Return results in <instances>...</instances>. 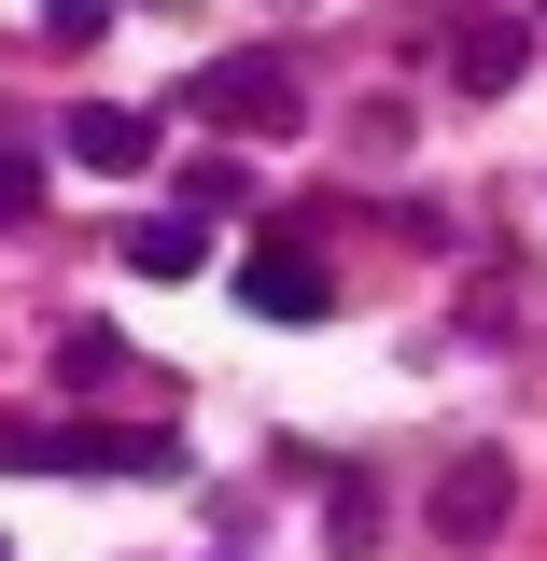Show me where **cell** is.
Returning a JSON list of instances; mask_svg holds the SVG:
<instances>
[{
    "label": "cell",
    "instance_id": "1",
    "mask_svg": "<svg viewBox=\"0 0 547 561\" xmlns=\"http://www.w3.org/2000/svg\"><path fill=\"white\" fill-rule=\"evenodd\" d=\"M239 309H267V323H323V309H338V280H323V253L267 239V253L239 267Z\"/></svg>",
    "mask_w": 547,
    "mask_h": 561
},
{
    "label": "cell",
    "instance_id": "2",
    "mask_svg": "<svg viewBox=\"0 0 547 561\" xmlns=\"http://www.w3.org/2000/svg\"><path fill=\"white\" fill-rule=\"evenodd\" d=\"M57 140L84 154V169H127V183L155 169V113H127V99H84V113H70Z\"/></svg>",
    "mask_w": 547,
    "mask_h": 561
},
{
    "label": "cell",
    "instance_id": "3",
    "mask_svg": "<svg viewBox=\"0 0 547 561\" xmlns=\"http://www.w3.org/2000/svg\"><path fill=\"white\" fill-rule=\"evenodd\" d=\"M505 491H520V478H505V463H491V449H478V463H449V478H435V519H449V534L478 548L491 519H505Z\"/></svg>",
    "mask_w": 547,
    "mask_h": 561
},
{
    "label": "cell",
    "instance_id": "4",
    "mask_svg": "<svg viewBox=\"0 0 547 561\" xmlns=\"http://www.w3.org/2000/svg\"><path fill=\"white\" fill-rule=\"evenodd\" d=\"M197 99L225 113V127H281V113H295V84H281V70H210Z\"/></svg>",
    "mask_w": 547,
    "mask_h": 561
},
{
    "label": "cell",
    "instance_id": "5",
    "mask_svg": "<svg viewBox=\"0 0 547 561\" xmlns=\"http://www.w3.org/2000/svg\"><path fill=\"white\" fill-rule=\"evenodd\" d=\"M520 57H534V28H478V43H464L449 70H464V84L491 99V84H520Z\"/></svg>",
    "mask_w": 547,
    "mask_h": 561
},
{
    "label": "cell",
    "instance_id": "6",
    "mask_svg": "<svg viewBox=\"0 0 547 561\" xmlns=\"http://www.w3.org/2000/svg\"><path fill=\"white\" fill-rule=\"evenodd\" d=\"M127 267H155V280H183V267H197V225H183V210H155V225H140V239H127Z\"/></svg>",
    "mask_w": 547,
    "mask_h": 561
},
{
    "label": "cell",
    "instance_id": "7",
    "mask_svg": "<svg viewBox=\"0 0 547 561\" xmlns=\"http://www.w3.org/2000/svg\"><path fill=\"white\" fill-rule=\"evenodd\" d=\"M43 28L57 43H99V0H43Z\"/></svg>",
    "mask_w": 547,
    "mask_h": 561
},
{
    "label": "cell",
    "instance_id": "8",
    "mask_svg": "<svg viewBox=\"0 0 547 561\" xmlns=\"http://www.w3.org/2000/svg\"><path fill=\"white\" fill-rule=\"evenodd\" d=\"M155 14H183V0H155Z\"/></svg>",
    "mask_w": 547,
    "mask_h": 561
}]
</instances>
